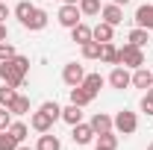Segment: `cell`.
<instances>
[{
    "instance_id": "1",
    "label": "cell",
    "mask_w": 153,
    "mask_h": 150,
    "mask_svg": "<svg viewBox=\"0 0 153 150\" xmlns=\"http://www.w3.org/2000/svg\"><path fill=\"white\" fill-rule=\"evenodd\" d=\"M27 74H30V59L27 56H15V59H9V62H0V76L12 88H21L24 79H27Z\"/></svg>"
},
{
    "instance_id": "2",
    "label": "cell",
    "mask_w": 153,
    "mask_h": 150,
    "mask_svg": "<svg viewBox=\"0 0 153 150\" xmlns=\"http://www.w3.org/2000/svg\"><path fill=\"white\" fill-rule=\"evenodd\" d=\"M118 53H121V65H124V68H141V65H144V50H141V47H135V44H130V41H127V44H124V47H118Z\"/></svg>"
},
{
    "instance_id": "3",
    "label": "cell",
    "mask_w": 153,
    "mask_h": 150,
    "mask_svg": "<svg viewBox=\"0 0 153 150\" xmlns=\"http://www.w3.org/2000/svg\"><path fill=\"white\" fill-rule=\"evenodd\" d=\"M115 124V132H121V135H133L135 130H138V118H135V112H130V109H121V112L112 118Z\"/></svg>"
},
{
    "instance_id": "4",
    "label": "cell",
    "mask_w": 153,
    "mask_h": 150,
    "mask_svg": "<svg viewBox=\"0 0 153 150\" xmlns=\"http://www.w3.org/2000/svg\"><path fill=\"white\" fill-rule=\"evenodd\" d=\"M106 82H109L112 88H118V91H124V88H130V85H133V74H130V71H127L124 65H115Z\"/></svg>"
},
{
    "instance_id": "5",
    "label": "cell",
    "mask_w": 153,
    "mask_h": 150,
    "mask_svg": "<svg viewBox=\"0 0 153 150\" xmlns=\"http://www.w3.org/2000/svg\"><path fill=\"white\" fill-rule=\"evenodd\" d=\"M56 21L65 27V30H71V27H76V24L82 21V12H79V6H71V3H65V6L59 9Z\"/></svg>"
},
{
    "instance_id": "6",
    "label": "cell",
    "mask_w": 153,
    "mask_h": 150,
    "mask_svg": "<svg viewBox=\"0 0 153 150\" xmlns=\"http://www.w3.org/2000/svg\"><path fill=\"white\" fill-rule=\"evenodd\" d=\"M71 138H74V144H79V147H82V144H91V141H94L97 132L91 130V124H82V121H79V124H74V127H71Z\"/></svg>"
},
{
    "instance_id": "7",
    "label": "cell",
    "mask_w": 153,
    "mask_h": 150,
    "mask_svg": "<svg viewBox=\"0 0 153 150\" xmlns=\"http://www.w3.org/2000/svg\"><path fill=\"white\" fill-rule=\"evenodd\" d=\"M62 79H65V85H82V79H85V71H82V65H76V62H68L65 68H62Z\"/></svg>"
},
{
    "instance_id": "8",
    "label": "cell",
    "mask_w": 153,
    "mask_h": 150,
    "mask_svg": "<svg viewBox=\"0 0 153 150\" xmlns=\"http://www.w3.org/2000/svg\"><path fill=\"white\" fill-rule=\"evenodd\" d=\"M100 18L106 21V24H112V27H118V24L124 21V6H118V3H106V6H100Z\"/></svg>"
},
{
    "instance_id": "9",
    "label": "cell",
    "mask_w": 153,
    "mask_h": 150,
    "mask_svg": "<svg viewBox=\"0 0 153 150\" xmlns=\"http://www.w3.org/2000/svg\"><path fill=\"white\" fill-rule=\"evenodd\" d=\"M135 27H141V30H153V6L150 3H141L138 9H135Z\"/></svg>"
},
{
    "instance_id": "10",
    "label": "cell",
    "mask_w": 153,
    "mask_h": 150,
    "mask_svg": "<svg viewBox=\"0 0 153 150\" xmlns=\"http://www.w3.org/2000/svg\"><path fill=\"white\" fill-rule=\"evenodd\" d=\"M100 62L103 65H121V53H118V47H115L112 41H106V44H100Z\"/></svg>"
},
{
    "instance_id": "11",
    "label": "cell",
    "mask_w": 153,
    "mask_h": 150,
    "mask_svg": "<svg viewBox=\"0 0 153 150\" xmlns=\"http://www.w3.org/2000/svg\"><path fill=\"white\" fill-rule=\"evenodd\" d=\"M30 127H33L36 132H50L53 118H50L47 112H41V109H38V112H33V118H30Z\"/></svg>"
},
{
    "instance_id": "12",
    "label": "cell",
    "mask_w": 153,
    "mask_h": 150,
    "mask_svg": "<svg viewBox=\"0 0 153 150\" xmlns=\"http://www.w3.org/2000/svg\"><path fill=\"white\" fill-rule=\"evenodd\" d=\"M112 36H115V27H112V24H106V21H100L97 27H91V38H94V41H100V44L112 41Z\"/></svg>"
},
{
    "instance_id": "13",
    "label": "cell",
    "mask_w": 153,
    "mask_h": 150,
    "mask_svg": "<svg viewBox=\"0 0 153 150\" xmlns=\"http://www.w3.org/2000/svg\"><path fill=\"white\" fill-rule=\"evenodd\" d=\"M88 124H91V130H94L97 135H100V132H109V130H115V124H112V115H106V112H97L94 118L88 121Z\"/></svg>"
},
{
    "instance_id": "14",
    "label": "cell",
    "mask_w": 153,
    "mask_h": 150,
    "mask_svg": "<svg viewBox=\"0 0 153 150\" xmlns=\"http://www.w3.org/2000/svg\"><path fill=\"white\" fill-rule=\"evenodd\" d=\"M133 85L147 91V88L153 85V71H147L144 65H141V68H135V71H133Z\"/></svg>"
},
{
    "instance_id": "15",
    "label": "cell",
    "mask_w": 153,
    "mask_h": 150,
    "mask_svg": "<svg viewBox=\"0 0 153 150\" xmlns=\"http://www.w3.org/2000/svg\"><path fill=\"white\" fill-rule=\"evenodd\" d=\"M94 97L97 94H91L85 85H74V88H71V103H76V106H88Z\"/></svg>"
},
{
    "instance_id": "16",
    "label": "cell",
    "mask_w": 153,
    "mask_h": 150,
    "mask_svg": "<svg viewBox=\"0 0 153 150\" xmlns=\"http://www.w3.org/2000/svg\"><path fill=\"white\" fill-rule=\"evenodd\" d=\"M47 21H50V15H47V12H44V9H33V15H30V21H27V24H24V27H27V30H44V27H47Z\"/></svg>"
},
{
    "instance_id": "17",
    "label": "cell",
    "mask_w": 153,
    "mask_h": 150,
    "mask_svg": "<svg viewBox=\"0 0 153 150\" xmlns=\"http://www.w3.org/2000/svg\"><path fill=\"white\" fill-rule=\"evenodd\" d=\"M71 38H74L76 44H85V41H91V27L79 21L76 27H71Z\"/></svg>"
},
{
    "instance_id": "18",
    "label": "cell",
    "mask_w": 153,
    "mask_h": 150,
    "mask_svg": "<svg viewBox=\"0 0 153 150\" xmlns=\"http://www.w3.org/2000/svg\"><path fill=\"white\" fill-rule=\"evenodd\" d=\"M62 121H65V124H71V127L79 124V121H82V106H76V103L65 106V109H62Z\"/></svg>"
},
{
    "instance_id": "19",
    "label": "cell",
    "mask_w": 153,
    "mask_h": 150,
    "mask_svg": "<svg viewBox=\"0 0 153 150\" xmlns=\"http://www.w3.org/2000/svg\"><path fill=\"white\" fill-rule=\"evenodd\" d=\"M36 150H62V141H59V135H50V132H41V138H38Z\"/></svg>"
},
{
    "instance_id": "20",
    "label": "cell",
    "mask_w": 153,
    "mask_h": 150,
    "mask_svg": "<svg viewBox=\"0 0 153 150\" xmlns=\"http://www.w3.org/2000/svg\"><path fill=\"white\" fill-rule=\"evenodd\" d=\"M97 147H103V150H115V147H118V135H115V130L100 132V135H97Z\"/></svg>"
},
{
    "instance_id": "21",
    "label": "cell",
    "mask_w": 153,
    "mask_h": 150,
    "mask_svg": "<svg viewBox=\"0 0 153 150\" xmlns=\"http://www.w3.org/2000/svg\"><path fill=\"white\" fill-rule=\"evenodd\" d=\"M127 41H130V44H135V47H144V44L150 41V33H147V30H141V27H135L133 33L127 36Z\"/></svg>"
},
{
    "instance_id": "22",
    "label": "cell",
    "mask_w": 153,
    "mask_h": 150,
    "mask_svg": "<svg viewBox=\"0 0 153 150\" xmlns=\"http://www.w3.org/2000/svg\"><path fill=\"white\" fill-rule=\"evenodd\" d=\"M9 112H12V115H30V97H24V94H18V97L12 100Z\"/></svg>"
},
{
    "instance_id": "23",
    "label": "cell",
    "mask_w": 153,
    "mask_h": 150,
    "mask_svg": "<svg viewBox=\"0 0 153 150\" xmlns=\"http://www.w3.org/2000/svg\"><path fill=\"white\" fill-rule=\"evenodd\" d=\"M33 9H36V6H33L30 0H21L18 6H15V18H18L21 24H27V21H30V15H33Z\"/></svg>"
},
{
    "instance_id": "24",
    "label": "cell",
    "mask_w": 153,
    "mask_h": 150,
    "mask_svg": "<svg viewBox=\"0 0 153 150\" xmlns=\"http://www.w3.org/2000/svg\"><path fill=\"white\" fill-rule=\"evenodd\" d=\"M103 82H106V79H103L100 74H85V79H82V85H85V88H88L91 94H97V91H100V88H103Z\"/></svg>"
},
{
    "instance_id": "25",
    "label": "cell",
    "mask_w": 153,
    "mask_h": 150,
    "mask_svg": "<svg viewBox=\"0 0 153 150\" xmlns=\"http://www.w3.org/2000/svg\"><path fill=\"white\" fill-rule=\"evenodd\" d=\"M18 144H21V141L9 130H0V150H18Z\"/></svg>"
},
{
    "instance_id": "26",
    "label": "cell",
    "mask_w": 153,
    "mask_h": 150,
    "mask_svg": "<svg viewBox=\"0 0 153 150\" xmlns=\"http://www.w3.org/2000/svg\"><path fill=\"white\" fill-rule=\"evenodd\" d=\"M76 6H79V12L88 15V18H91V15H100V0H79Z\"/></svg>"
},
{
    "instance_id": "27",
    "label": "cell",
    "mask_w": 153,
    "mask_h": 150,
    "mask_svg": "<svg viewBox=\"0 0 153 150\" xmlns=\"http://www.w3.org/2000/svg\"><path fill=\"white\" fill-rule=\"evenodd\" d=\"M15 97H18V91H15V88H12V85H6V82H3V85H0V106H6V109H9V106H12V100H15Z\"/></svg>"
},
{
    "instance_id": "28",
    "label": "cell",
    "mask_w": 153,
    "mask_h": 150,
    "mask_svg": "<svg viewBox=\"0 0 153 150\" xmlns=\"http://www.w3.org/2000/svg\"><path fill=\"white\" fill-rule=\"evenodd\" d=\"M79 47H82V56L85 59H100V41L91 38V41H85V44H79Z\"/></svg>"
},
{
    "instance_id": "29",
    "label": "cell",
    "mask_w": 153,
    "mask_h": 150,
    "mask_svg": "<svg viewBox=\"0 0 153 150\" xmlns=\"http://www.w3.org/2000/svg\"><path fill=\"white\" fill-rule=\"evenodd\" d=\"M9 132H12L18 141H24V138H27V132H30V127H27L24 121H12V124H9Z\"/></svg>"
},
{
    "instance_id": "30",
    "label": "cell",
    "mask_w": 153,
    "mask_h": 150,
    "mask_svg": "<svg viewBox=\"0 0 153 150\" xmlns=\"http://www.w3.org/2000/svg\"><path fill=\"white\" fill-rule=\"evenodd\" d=\"M41 112H47L53 121H59L62 118V106H59L56 100H47V103H41Z\"/></svg>"
},
{
    "instance_id": "31",
    "label": "cell",
    "mask_w": 153,
    "mask_h": 150,
    "mask_svg": "<svg viewBox=\"0 0 153 150\" xmlns=\"http://www.w3.org/2000/svg\"><path fill=\"white\" fill-rule=\"evenodd\" d=\"M15 47L9 44V41H0V62H9V59H15Z\"/></svg>"
},
{
    "instance_id": "32",
    "label": "cell",
    "mask_w": 153,
    "mask_h": 150,
    "mask_svg": "<svg viewBox=\"0 0 153 150\" xmlns=\"http://www.w3.org/2000/svg\"><path fill=\"white\" fill-rule=\"evenodd\" d=\"M141 112H144V115H153V85L144 91V97H141Z\"/></svg>"
},
{
    "instance_id": "33",
    "label": "cell",
    "mask_w": 153,
    "mask_h": 150,
    "mask_svg": "<svg viewBox=\"0 0 153 150\" xmlns=\"http://www.w3.org/2000/svg\"><path fill=\"white\" fill-rule=\"evenodd\" d=\"M9 124H12V112L3 106V109H0V130H9Z\"/></svg>"
},
{
    "instance_id": "34",
    "label": "cell",
    "mask_w": 153,
    "mask_h": 150,
    "mask_svg": "<svg viewBox=\"0 0 153 150\" xmlns=\"http://www.w3.org/2000/svg\"><path fill=\"white\" fill-rule=\"evenodd\" d=\"M6 18H9V6L0 0V24H6Z\"/></svg>"
},
{
    "instance_id": "35",
    "label": "cell",
    "mask_w": 153,
    "mask_h": 150,
    "mask_svg": "<svg viewBox=\"0 0 153 150\" xmlns=\"http://www.w3.org/2000/svg\"><path fill=\"white\" fill-rule=\"evenodd\" d=\"M9 38V30H6V24H0V41H6Z\"/></svg>"
},
{
    "instance_id": "36",
    "label": "cell",
    "mask_w": 153,
    "mask_h": 150,
    "mask_svg": "<svg viewBox=\"0 0 153 150\" xmlns=\"http://www.w3.org/2000/svg\"><path fill=\"white\" fill-rule=\"evenodd\" d=\"M109 3H118V6H127L130 0H109Z\"/></svg>"
},
{
    "instance_id": "37",
    "label": "cell",
    "mask_w": 153,
    "mask_h": 150,
    "mask_svg": "<svg viewBox=\"0 0 153 150\" xmlns=\"http://www.w3.org/2000/svg\"><path fill=\"white\" fill-rule=\"evenodd\" d=\"M65 3H71V6H76V3H79V0H65Z\"/></svg>"
},
{
    "instance_id": "38",
    "label": "cell",
    "mask_w": 153,
    "mask_h": 150,
    "mask_svg": "<svg viewBox=\"0 0 153 150\" xmlns=\"http://www.w3.org/2000/svg\"><path fill=\"white\" fill-rule=\"evenodd\" d=\"M18 150H36V147H21V144H18Z\"/></svg>"
},
{
    "instance_id": "39",
    "label": "cell",
    "mask_w": 153,
    "mask_h": 150,
    "mask_svg": "<svg viewBox=\"0 0 153 150\" xmlns=\"http://www.w3.org/2000/svg\"><path fill=\"white\" fill-rule=\"evenodd\" d=\"M147 150H153V144H147Z\"/></svg>"
},
{
    "instance_id": "40",
    "label": "cell",
    "mask_w": 153,
    "mask_h": 150,
    "mask_svg": "<svg viewBox=\"0 0 153 150\" xmlns=\"http://www.w3.org/2000/svg\"><path fill=\"white\" fill-rule=\"evenodd\" d=\"M94 150H103V147H94Z\"/></svg>"
},
{
    "instance_id": "41",
    "label": "cell",
    "mask_w": 153,
    "mask_h": 150,
    "mask_svg": "<svg viewBox=\"0 0 153 150\" xmlns=\"http://www.w3.org/2000/svg\"><path fill=\"white\" fill-rule=\"evenodd\" d=\"M0 109H3V106H0Z\"/></svg>"
}]
</instances>
